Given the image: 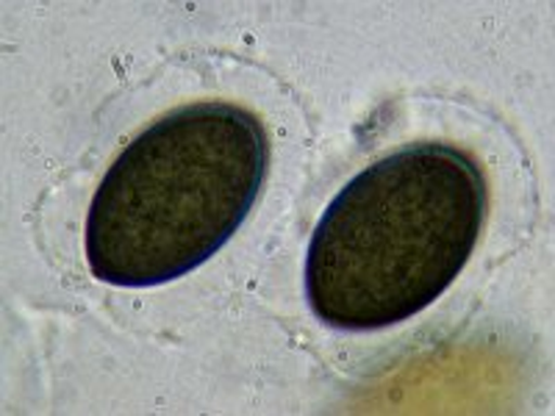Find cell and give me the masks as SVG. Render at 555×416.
<instances>
[{"label": "cell", "mask_w": 555, "mask_h": 416, "mask_svg": "<svg viewBox=\"0 0 555 416\" xmlns=\"http://www.w3.org/2000/svg\"><path fill=\"white\" fill-rule=\"evenodd\" d=\"M483 208V176L461 151L416 145L375 161L317 225L306 264L314 314L347 330L420 314L467 264Z\"/></svg>", "instance_id": "1"}, {"label": "cell", "mask_w": 555, "mask_h": 416, "mask_svg": "<svg viewBox=\"0 0 555 416\" xmlns=\"http://www.w3.org/2000/svg\"><path fill=\"white\" fill-rule=\"evenodd\" d=\"M267 136L253 114L222 103L178 108L120 153L87 217L98 281L153 286L220 250L259 195Z\"/></svg>", "instance_id": "2"}]
</instances>
